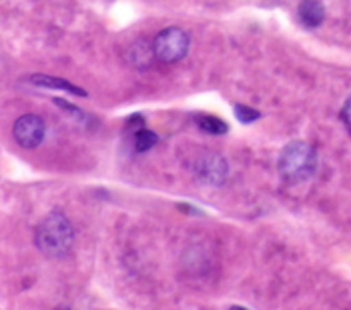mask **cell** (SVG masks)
I'll return each mask as SVG.
<instances>
[{
  "label": "cell",
  "instance_id": "obj_10",
  "mask_svg": "<svg viewBox=\"0 0 351 310\" xmlns=\"http://www.w3.org/2000/svg\"><path fill=\"white\" fill-rule=\"evenodd\" d=\"M233 110H235L237 120H239V122H243V125L255 122V120H259V118H261V112H259V110H255V108H251V106H247V104L237 103L235 106H233Z\"/></svg>",
  "mask_w": 351,
  "mask_h": 310
},
{
  "label": "cell",
  "instance_id": "obj_9",
  "mask_svg": "<svg viewBox=\"0 0 351 310\" xmlns=\"http://www.w3.org/2000/svg\"><path fill=\"white\" fill-rule=\"evenodd\" d=\"M159 142V136L153 130L136 129L135 130V151L136 153H147Z\"/></svg>",
  "mask_w": 351,
  "mask_h": 310
},
{
  "label": "cell",
  "instance_id": "obj_11",
  "mask_svg": "<svg viewBox=\"0 0 351 310\" xmlns=\"http://www.w3.org/2000/svg\"><path fill=\"white\" fill-rule=\"evenodd\" d=\"M53 103L56 104L58 108H62L64 112H69V114H71L75 120H79V122H86V118H88V116H86V112H84V110H81L79 106H75V104H69L66 101H62V99H54Z\"/></svg>",
  "mask_w": 351,
  "mask_h": 310
},
{
  "label": "cell",
  "instance_id": "obj_6",
  "mask_svg": "<svg viewBox=\"0 0 351 310\" xmlns=\"http://www.w3.org/2000/svg\"><path fill=\"white\" fill-rule=\"evenodd\" d=\"M299 23L305 28H317L324 25L325 6L322 0H301L298 8Z\"/></svg>",
  "mask_w": 351,
  "mask_h": 310
},
{
  "label": "cell",
  "instance_id": "obj_8",
  "mask_svg": "<svg viewBox=\"0 0 351 310\" xmlns=\"http://www.w3.org/2000/svg\"><path fill=\"white\" fill-rule=\"evenodd\" d=\"M195 122H197V127L203 132L213 134V136H221V134L229 132V125L225 120L217 118V116H211V114H201V116L195 118Z\"/></svg>",
  "mask_w": 351,
  "mask_h": 310
},
{
  "label": "cell",
  "instance_id": "obj_7",
  "mask_svg": "<svg viewBox=\"0 0 351 310\" xmlns=\"http://www.w3.org/2000/svg\"><path fill=\"white\" fill-rule=\"evenodd\" d=\"M28 80L40 88H56V90H64V92H71L77 96H86V92L82 88H79L77 84H73L69 80H64V78L49 77V75H32V77H28Z\"/></svg>",
  "mask_w": 351,
  "mask_h": 310
},
{
  "label": "cell",
  "instance_id": "obj_3",
  "mask_svg": "<svg viewBox=\"0 0 351 310\" xmlns=\"http://www.w3.org/2000/svg\"><path fill=\"white\" fill-rule=\"evenodd\" d=\"M189 52V34L179 26L162 28L153 40V54L157 60L173 64L187 56Z\"/></svg>",
  "mask_w": 351,
  "mask_h": 310
},
{
  "label": "cell",
  "instance_id": "obj_12",
  "mask_svg": "<svg viewBox=\"0 0 351 310\" xmlns=\"http://www.w3.org/2000/svg\"><path fill=\"white\" fill-rule=\"evenodd\" d=\"M341 122H343L346 129L351 132V96L346 101L343 108H341Z\"/></svg>",
  "mask_w": 351,
  "mask_h": 310
},
{
  "label": "cell",
  "instance_id": "obj_1",
  "mask_svg": "<svg viewBox=\"0 0 351 310\" xmlns=\"http://www.w3.org/2000/svg\"><path fill=\"white\" fill-rule=\"evenodd\" d=\"M34 244L47 259H64L75 244V229L60 212H49L34 231Z\"/></svg>",
  "mask_w": 351,
  "mask_h": 310
},
{
  "label": "cell",
  "instance_id": "obj_2",
  "mask_svg": "<svg viewBox=\"0 0 351 310\" xmlns=\"http://www.w3.org/2000/svg\"><path fill=\"white\" fill-rule=\"evenodd\" d=\"M277 168L281 179L289 184L309 181L317 170V153L311 144L303 140H293L283 146L277 158Z\"/></svg>",
  "mask_w": 351,
  "mask_h": 310
},
{
  "label": "cell",
  "instance_id": "obj_5",
  "mask_svg": "<svg viewBox=\"0 0 351 310\" xmlns=\"http://www.w3.org/2000/svg\"><path fill=\"white\" fill-rule=\"evenodd\" d=\"M47 134V125L38 114H23L12 127V136L23 148H36L43 144Z\"/></svg>",
  "mask_w": 351,
  "mask_h": 310
},
{
  "label": "cell",
  "instance_id": "obj_4",
  "mask_svg": "<svg viewBox=\"0 0 351 310\" xmlns=\"http://www.w3.org/2000/svg\"><path fill=\"white\" fill-rule=\"evenodd\" d=\"M193 172H195V179L203 184H209V186H221L225 179H227V172H229V166H227V160L217 153H203L195 160V166H193Z\"/></svg>",
  "mask_w": 351,
  "mask_h": 310
}]
</instances>
